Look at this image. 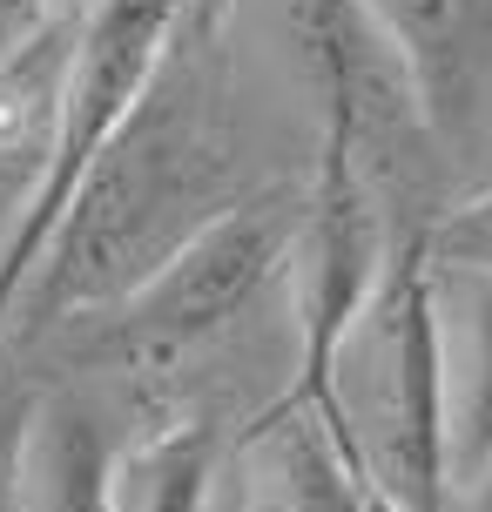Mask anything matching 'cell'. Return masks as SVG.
Masks as SVG:
<instances>
[{"instance_id":"9","label":"cell","mask_w":492,"mask_h":512,"mask_svg":"<svg viewBox=\"0 0 492 512\" xmlns=\"http://www.w3.org/2000/svg\"><path fill=\"white\" fill-rule=\"evenodd\" d=\"M432 317H439L445 499H452V486H466L492 452V277L432 270Z\"/></svg>"},{"instance_id":"11","label":"cell","mask_w":492,"mask_h":512,"mask_svg":"<svg viewBox=\"0 0 492 512\" xmlns=\"http://www.w3.org/2000/svg\"><path fill=\"white\" fill-rule=\"evenodd\" d=\"M209 479H216V432L203 418H169L115 452L108 512H203Z\"/></svg>"},{"instance_id":"1","label":"cell","mask_w":492,"mask_h":512,"mask_svg":"<svg viewBox=\"0 0 492 512\" xmlns=\"http://www.w3.org/2000/svg\"><path fill=\"white\" fill-rule=\"evenodd\" d=\"M236 203V115H230V34L223 0H189L162 41L149 88L102 142L14 290L0 351L48 337L81 310L102 317L156 263L209 230Z\"/></svg>"},{"instance_id":"2","label":"cell","mask_w":492,"mask_h":512,"mask_svg":"<svg viewBox=\"0 0 492 512\" xmlns=\"http://www.w3.org/2000/svg\"><path fill=\"white\" fill-rule=\"evenodd\" d=\"M331 411L364 486L391 512H445V398H439V317L425 250L398 243L385 277L351 317L331 358Z\"/></svg>"},{"instance_id":"10","label":"cell","mask_w":492,"mask_h":512,"mask_svg":"<svg viewBox=\"0 0 492 512\" xmlns=\"http://www.w3.org/2000/svg\"><path fill=\"white\" fill-rule=\"evenodd\" d=\"M108 438L81 398L34 405L21 445V506L14 512H108Z\"/></svg>"},{"instance_id":"8","label":"cell","mask_w":492,"mask_h":512,"mask_svg":"<svg viewBox=\"0 0 492 512\" xmlns=\"http://www.w3.org/2000/svg\"><path fill=\"white\" fill-rule=\"evenodd\" d=\"M230 512H364V472L331 411L277 398L230 452Z\"/></svg>"},{"instance_id":"13","label":"cell","mask_w":492,"mask_h":512,"mask_svg":"<svg viewBox=\"0 0 492 512\" xmlns=\"http://www.w3.org/2000/svg\"><path fill=\"white\" fill-rule=\"evenodd\" d=\"M34 425V398H7L0 405V512L21 506V445Z\"/></svg>"},{"instance_id":"7","label":"cell","mask_w":492,"mask_h":512,"mask_svg":"<svg viewBox=\"0 0 492 512\" xmlns=\"http://www.w3.org/2000/svg\"><path fill=\"white\" fill-rule=\"evenodd\" d=\"M277 14H284L290 54H297V68L324 108V135H344L358 149V169L398 128H418L405 75L391 61L385 34L371 27L364 0H277Z\"/></svg>"},{"instance_id":"5","label":"cell","mask_w":492,"mask_h":512,"mask_svg":"<svg viewBox=\"0 0 492 512\" xmlns=\"http://www.w3.org/2000/svg\"><path fill=\"white\" fill-rule=\"evenodd\" d=\"M385 223L371 209V182L358 169V149L344 135H324L317 182L304 189V216L290 230L284 277H290V317H297V378L290 398L324 405L331 398V358L364 297L385 277Z\"/></svg>"},{"instance_id":"4","label":"cell","mask_w":492,"mask_h":512,"mask_svg":"<svg viewBox=\"0 0 492 512\" xmlns=\"http://www.w3.org/2000/svg\"><path fill=\"white\" fill-rule=\"evenodd\" d=\"M189 0H95L88 21L75 34V61H68V88H61V122H54L48 162H41V182L27 196L21 223L0 250V331H7V310H14V290L34 270L41 243L54 236L61 209L75 196V182L88 176V162L102 155V142L122 128V115L135 108V95L149 88L162 61V41L169 27L182 21Z\"/></svg>"},{"instance_id":"6","label":"cell","mask_w":492,"mask_h":512,"mask_svg":"<svg viewBox=\"0 0 492 512\" xmlns=\"http://www.w3.org/2000/svg\"><path fill=\"white\" fill-rule=\"evenodd\" d=\"M405 75L425 142L459 162L492 169V0H364Z\"/></svg>"},{"instance_id":"3","label":"cell","mask_w":492,"mask_h":512,"mask_svg":"<svg viewBox=\"0 0 492 512\" xmlns=\"http://www.w3.org/2000/svg\"><path fill=\"white\" fill-rule=\"evenodd\" d=\"M297 216H304L297 189H263V196L230 203L169 263H156L129 297H115L102 310L95 351L135 364V371H156V364L196 351L203 337H216L270 283V270H284Z\"/></svg>"},{"instance_id":"15","label":"cell","mask_w":492,"mask_h":512,"mask_svg":"<svg viewBox=\"0 0 492 512\" xmlns=\"http://www.w3.org/2000/svg\"><path fill=\"white\" fill-rule=\"evenodd\" d=\"M486 176H492V169H486Z\"/></svg>"},{"instance_id":"14","label":"cell","mask_w":492,"mask_h":512,"mask_svg":"<svg viewBox=\"0 0 492 512\" xmlns=\"http://www.w3.org/2000/svg\"><path fill=\"white\" fill-rule=\"evenodd\" d=\"M445 512H492V452L479 459V472H472L466 486H452V499H445Z\"/></svg>"},{"instance_id":"12","label":"cell","mask_w":492,"mask_h":512,"mask_svg":"<svg viewBox=\"0 0 492 512\" xmlns=\"http://www.w3.org/2000/svg\"><path fill=\"white\" fill-rule=\"evenodd\" d=\"M418 250L432 270H466V277H492V176L486 189H472L459 209H445L439 223L418 230Z\"/></svg>"}]
</instances>
